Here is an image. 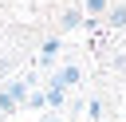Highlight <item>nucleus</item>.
Listing matches in <instances>:
<instances>
[{
    "label": "nucleus",
    "mask_w": 126,
    "mask_h": 122,
    "mask_svg": "<svg viewBox=\"0 0 126 122\" xmlns=\"http://www.w3.org/2000/svg\"><path fill=\"white\" fill-rule=\"evenodd\" d=\"M87 12H106V0H87Z\"/></svg>",
    "instance_id": "f03ea898"
},
{
    "label": "nucleus",
    "mask_w": 126,
    "mask_h": 122,
    "mask_svg": "<svg viewBox=\"0 0 126 122\" xmlns=\"http://www.w3.org/2000/svg\"><path fill=\"white\" fill-rule=\"evenodd\" d=\"M110 24H126V8H114L110 12Z\"/></svg>",
    "instance_id": "f257e3e1"
}]
</instances>
